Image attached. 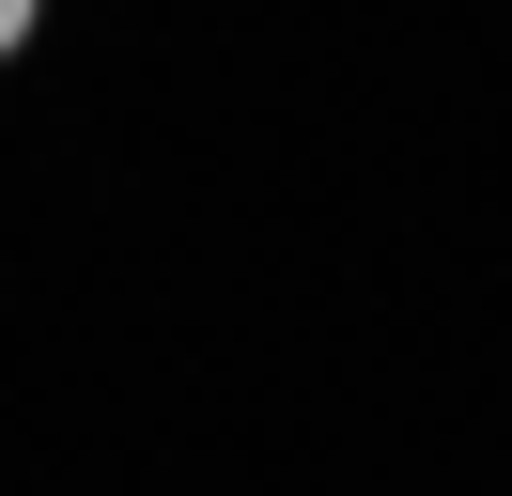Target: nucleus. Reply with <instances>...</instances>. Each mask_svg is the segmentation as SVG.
Segmentation results:
<instances>
[{
	"label": "nucleus",
	"mask_w": 512,
	"mask_h": 496,
	"mask_svg": "<svg viewBox=\"0 0 512 496\" xmlns=\"http://www.w3.org/2000/svg\"><path fill=\"white\" fill-rule=\"evenodd\" d=\"M32 16H47V0H0V62H16V47H32Z\"/></svg>",
	"instance_id": "f257e3e1"
}]
</instances>
